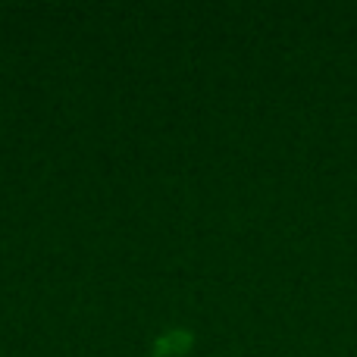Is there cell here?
I'll use <instances>...</instances> for the list:
<instances>
[{"mask_svg":"<svg viewBox=\"0 0 357 357\" xmlns=\"http://www.w3.org/2000/svg\"><path fill=\"white\" fill-rule=\"evenodd\" d=\"M191 333H185V329H173V333H167L163 339H157L154 345V357H182L188 354L191 348Z\"/></svg>","mask_w":357,"mask_h":357,"instance_id":"1","label":"cell"}]
</instances>
